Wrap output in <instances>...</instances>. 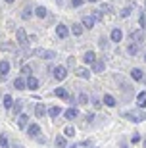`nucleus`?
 <instances>
[{
  "label": "nucleus",
  "instance_id": "obj_1",
  "mask_svg": "<svg viewBox=\"0 0 146 148\" xmlns=\"http://www.w3.org/2000/svg\"><path fill=\"white\" fill-rule=\"evenodd\" d=\"M16 42L19 48H27L29 46V37H27V31L23 27H17L16 29Z\"/></svg>",
  "mask_w": 146,
  "mask_h": 148
},
{
  "label": "nucleus",
  "instance_id": "obj_2",
  "mask_svg": "<svg viewBox=\"0 0 146 148\" xmlns=\"http://www.w3.org/2000/svg\"><path fill=\"white\" fill-rule=\"evenodd\" d=\"M33 16H35V6H33L31 2H27V4L21 8V12H19V17H21L23 21H29Z\"/></svg>",
  "mask_w": 146,
  "mask_h": 148
},
{
  "label": "nucleus",
  "instance_id": "obj_3",
  "mask_svg": "<svg viewBox=\"0 0 146 148\" xmlns=\"http://www.w3.org/2000/svg\"><path fill=\"white\" fill-rule=\"evenodd\" d=\"M0 52H12V54H19V46H17V42H0Z\"/></svg>",
  "mask_w": 146,
  "mask_h": 148
},
{
  "label": "nucleus",
  "instance_id": "obj_4",
  "mask_svg": "<svg viewBox=\"0 0 146 148\" xmlns=\"http://www.w3.org/2000/svg\"><path fill=\"white\" fill-rule=\"evenodd\" d=\"M35 54H37L40 60H54L56 56H58L54 50H48V48H38V50H35Z\"/></svg>",
  "mask_w": 146,
  "mask_h": 148
},
{
  "label": "nucleus",
  "instance_id": "obj_5",
  "mask_svg": "<svg viewBox=\"0 0 146 148\" xmlns=\"http://www.w3.org/2000/svg\"><path fill=\"white\" fill-rule=\"evenodd\" d=\"M52 75H54L56 81H64L65 77H67V67H65V66H56V67H52Z\"/></svg>",
  "mask_w": 146,
  "mask_h": 148
},
{
  "label": "nucleus",
  "instance_id": "obj_6",
  "mask_svg": "<svg viewBox=\"0 0 146 148\" xmlns=\"http://www.w3.org/2000/svg\"><path fill=\"white\" fill-rule=\"evenodd\" d=\"M71 29H67V25H64V23H58L56 25V37L60 38V40H65V38L69 37Z\"/></svg>",
  "mask_w": 146,
  "mask_h": 148
},
{
  "label": "nucleus",
  "instance_id": "obj_7",
  "mask_svg": "<svg viewBox=\"0 0 146 148\" xmlns=\"http://www.w3.org/2000/svg\"><path fill=\"white\" fill-rule=\"evenodd\" d=\"M12 71V64H10V60H0V79H6L8 77V73Z\"/></svg>",
  "mask_w": 146,
  "mask_h": 148
},
{
  "label": "nucleus",
  "instance_id": "obj_8",
  "mask_svg": "<svg viewBox=\"0 0 146 148\" xmlns=\"http://www.w3.org/2000/svg\"><path fill=\"white\" fill-rule=\"evenodd\" d=\"M12 85H14V88H16V90H25V88H27V77L17 75L16 79H14V83H12Z\"/></svg>",
  "mask_w": 146,
  "mask_h": 148
},
{
  "label": "nucleus",
  "instance_id": "obj_9",
  "mask_svg": "<svg viewBox=\"0 0 146 148\" xmlns=\"http://www.w3.org/2000/svg\"><path fill=\"white\" fill-rule=\"evenodd\" d=\"M123 117H127L129 121H135V123H138V121H144V119H146V114H144V112H141V114H135V112H125Z\"/></svg>",
  "mask_w": 146,
  "mask_h": 148
},
{
  "label": "nucleus",
  "instance_id": "obj_10",
  "mask_svg": "<svg viewBox=\"0 0 146 148\" xmlns=\"http://www.w3.org/2000/svg\"><path fill=\"white\" fill-rule=\"evenodd\" d=\"M27 135L31 138L40 137V127H38V123H29V125H27Z\"/></svg>",
  "mask_w": 146,
  "mask_h": 148
},
{
  "label": "nucleus",
  "instance_id": "obj_11",
  "mask_svg": "<svg viewBox=\"0 0 146 148\" xmlns=\"http://www.w3.org/2000/svg\"><path fill=\"white\" fill-rule=\"evenodd\" d=\"M54 96H58L60 100H69L71 96H69V90L65 87H58V88H54Z\"/></svg>",
  "mask_w": 146,
  "mask_h": 148
},
{
  "label": "nucleus",
  "instance_id": "obj_12",
  "mask_svg": "<svg viewBox=\"0 0 146 148\" xmlns=\"http://www.w3.org/2000/svg\"><path fill=\"white\" fill-rule=\"evenodd\" d=\"M131 40H133V42H136V44L144 42V31H142V29L133 31V33H131Z\"/></svg>",
  "mask_w": 146,
  "mask_h": 148
},
{
  "label": "nucleus",
  "instance_id": "obj_13",
  "mask_svg": "<svg viewBox=\"0 0 146 148\" xmlns=\"http://www.w3.org/2000/svg\"><path fill=\"white\" fill-rule=\"evenodd\" d=\"M23 110V100H16L14 106H12V117H19Z\"/></svg>",
  "mask_w": 146,
  "mask_h": 148
},
{
  "label": "nucleus",
  "instance_id": "obj_14",
  "mask_svg": "<svg viewBox=\"0 0 146 148\" xmlns=\"http://www.w3.org/2000/svg\"><path fill=\"white\" fill-rule=\"evenodd\" d=\"M104 69H106V62H104V58H98V60L92 64V71L94 73H102Z\"/></svg>",
  "mask_w": 146,
  "mask_h": 148
},
{
  "label": "nucleus",
  "instance_id": "obj_15",
  "mask_svg": "<svg viewBox=\"0 0 146 148\" xmlns=\"http://www.w3.org/2000/svg\"><path fill=\"white\" fill-rule=\"evenodd\" d=\"M98 58H96V54L92 52V50H88V52H85V56H83V62L87 64V66H92L94 62H96Z\"/></svg>",
  "mask_w": 146,
  "mask_h": 148
},
{
  "label": "nucleus",
  "instance_id": "obj_16",
  "mask_svg": "<svg viewBox=\"0 0 146 148\" xmlns=\"http://www.w3.org/2000/svg\"><path fill=\"white\" fill-rule=\"evenodd\" d=\"M123 38V31L119 27H115V29H112V33H110V40H114V42H119Z\"/></svg>",
  "mask_w": 146,
  "mask_h": 148
},
{
  "label": "nucleus",
  "instance_id": "obj_17",
  "mask_svg": "<svg viewBox=\"0 0 146 148\" xmlns=\"http://www.w3.org/2000/svg\"><path fill=\"white\" fill-rule=\"evenodd\" d=\"M38 87H40V81H38V79H37V77H27V88H29V90H37V88Z\"/></svg>",
  "mask_w": 146,
  "mask_h": 148
},
{
  "label": "nucleus",
  "instance_id": "obj_18",
  "mask_svg": "<svg viewBox=\"0 0 146 148\" xmlns=\"http://www.w3.org/2000/svg\"><path fill=\"white\" fill-rule=\"evenodd\" d=\"M77 115H79V112H77V108H67V110L64 112V117L67 121H73L77 117Z\"/></svg>",
  "mask_w": 146,
  "mask_h": 148
},
{
  "label": "nucleus",
  "instance_id": "obj_19",
  "mask_svg": "<svg viewBox=\"0 0 146 148\" xmlns=\"http://www.w3.org/2000/svg\"><path fill=\"white\" fill-rule=\"evenodd\" d=\"M94 23H96V21H94V17H92V16H85L81 19V25L85 29H92V27H94Z\"/></svg>",
  "mask_w": 146,
  "mask_h": 148
},
{
  "label": "nucleus",
  "instance_id": "obj_20",
  "mask_svg": "<svg viewBox=\"0 0 146 148\" xmlns=\"http://www.w3.org/2000/svg\"><path fill=\"white\" fill-rule=\"evenodd\" d=\"M27 125H29V115L21 114L17 117V127H19V129H27Z\"/></svg>",
  "mask_w": 146,
  "mask_h": 148
},
{
  "label": "nucleus",
  "instance_id": "obj_21",
  "mask_svg": "<svg viewBox=\"0 0 146 148\" xmlns=\"http://www.w3.org/2000/svg\"><path fill=\"white\" fill-rule=\"evenodd\" d=\"M14 102H16V100L12 98V94H4V96H2V104H4V108H6V110H12Z\"/></svg>",
  "mask_w": 146,
  "mask_h": 148
},
{
  "label": "nucleus",
  "instance_id": "obj_22",
  "mask_svg": "<svg viewBox=\"0 0 146 148\" xmlns=\"http://www.w3.org/2000/svg\"><path fill=\"white\" fill-rule=\"evenodd\" d=\"M35 16H37L38 19H44V17L48 16V12H46L44 6H35Z\"/></svg>",
  "mask_w": 146,
  "mask_h": 148
},
{
  "label": "nucleus",
  "instance_id": "obj_23",
  "mask_svg": "<svg viewBox=\"0 0 146 148\" xmlns=\"http://www.w3.org/2000/svg\"><path fill=\"white\" fill-rule=\"evenodd\" d=\"M83 31H85V27H83L81 23H73V25H71V35H75V37H81Z\"/></svg>",
  "mask_w": 146,
  "mask_h": 148
},
{
  "label": "nucleus",
  "instance_id": "obj_24",
  "mask_svg": "<svg viewBox=\"0 0 146 148\" xmlns=\"http://www.w3.org/2000/svg\"><path fill=\"white\" fill-rule=\"evenodd\" d=\"M65 135H58V137H56V140H54V144H56V148H65L67 146V140H65Z\"/></svg>",
  "mask_w": 146,
  "mask_h": 148
},
{
  "label": "nucleus",
  "instance_id": "obj_25",
  "mask_svg": "<svg viewBox=\"0 0 146 148\" xmlns=\"http://www.w3.org/2000/svg\"><path fill=\"white\" fill-rule=\"evenodd\" d=\"M127 52H129V56H136L138 52H141V44H136V42H131L129 46H127Z\"/></svg>",
  "mask_w": 146,
  "mask_h": 148
},
{
  "label": "nucleus",
  "instance_id": "obj_26",
  "mask_svg": "<svg viewBox=\"0 0 146 148\" xmlns=\"http://www.w3.org/2000/svg\"><path fill=\"white\" fill-rule=\"evenodd\" d=\"M44 114H46V106H44L42 102H38V104L35 106V115H37V117H44Z\"/></svg>",
  "mask_w": 146,
  "mask_h": 148
},
{
  "label": "nucleus",
  "instance_id": "obj_27",
  "mask_svg": "<svg viewBox=\"0 0 146 148\" xmlns=\"http://www.w3.org/2000/svg\"><path fill=\"white\" fill-rule=\"evenodd\" d=\"M75 73H77L79 77H81V79H90V71H88L87 67H77Z\"/></svg>",
  "mask_w": 146,
  "mask_h": 148
},
{
  "label": "nucleus",
  "instance_id": "obj_28",
  "mask_svg": "<svg viewBox=\"0 0 146 148\" xmlns=\"http://www.w3.org/2000/svg\"><path fill=\"white\" fill-rule=\"evenodd\" d=\"M136 106H138V108H146V90H142V92L136 96Z\"/></svg>",
  "mask_w": 146,
  "mask_h": 148
},
{
  "label": "nucleus",
  "instance_id": "obj_29",
  "mask_svg": "<svg viewBox=\"0 0 146 148\" xmlns=\"http://www.w3.org/2000/svg\"><path fill=\"white\" fill-rule=\"evenodd\" d=\"M104 104L106 106H110V108H114L115 104H117V100L112 96V94H104Z\"/></svg>",
  "mask_w": 146,
  "mask_h": 148
},
{
  "label": "nucleus",
  "instance_id": "obj_30",
  "mask_svg": "<svg viewBox=\"0 0 146 148\" xmlns=\"http://www.w3.org/2000/svg\"><path fill=\"white\" fill-rule=\"evenodd\" d=\"M131 77H133V81H142V69H138V67L131 69Z\"/></svg>",
  "mask_w": 146,
  "mask_h": 148
},
{
  "label": "nucleus",
  "instance_id": "obj_31",
  "mask_svg": "<svg viewBox=\"0 0 146 148\" xmlns=\"http://www.w3.org/2000/svg\"><path fill=\"white\" fill-rule=\"evenodd\" d=\"M19 71H21L23 77H31L33 75V67L29 66V64H25V66H21V69H19Z\"/></svg>",
  "mask_w": 146,
  "mask_h": 148
},
{
  "label": "nucleus",
  "instance_id": "obj_32",
  "mask_svg": "<svg viewBox=\"0 0 146 148\" xmlns=\"http://www.w3.org/2000/svg\"><path fill=\"white\" fill-rule=\"evenodd\" d=\"M92 17H94V21H102L104 19V12L98 8V10H92V14H90Z\"/></svg>",
  "mask_w": 146,
  "mask_h": 148
},
{
  "label": "nucleus",
  "instance_id": "obj_33",
  "mask_svg": "<svg viewBox=\"0 0 146 148\" xmlns=\"http://www.w3.org/2000/svg\"><path fill=\"white\" fill-rule=\"evenodd\" d=\"M60 114H62V108H60V106H52V108L48 110V115H50V117H58Z\"/></svg>",
  "mask_w": 146,
  "mask_h": 148
},
{
  "label": "nucleus",
  "instance_id": "obj_34",
  "mask_svg": "<svg viewBox=\"0 0 146 148\" xmlns=\"http://www.w3.org/2000/svg\"><path fill=\"white\" fill-rule=\"evenodd\" d=\"M0 148H10V140L4 133H0Z\"/></svg>",
  "mask_w": 146,
  "mask_h": 148
},
{
  "label": "nucleus",
  "instance_id": "obj_35",
  "mask_svg": "<svg viewBox=\"0 0 146 148\" xmlns=\"http://www.w3.org/2000/svg\"><path fill=\"white\" fill-rule=\"evenodd\" d=\"M64 135H65V137H67V138H71V137H75V127H71V125H67V127H65V129H64Z\"/></svg>",
  "mask_w": 146,
  "mask_h": 148
},
{
  "label": "nucleus",
  "instance_id": "obj_36",
  "mask_svg": "<svg viewBox=\"0 0 146 148\" xmlns=\"http://www.w3.org/2000/svg\"><path fill=\"white\" fill-rule=\"evenodd\" d=\"M79 104H88V94L87 92H81V94H79Z\"/></svg>",
  "mask_w": 146,
  "mask_h": 148
},
{
  "label": "nucleus",
  "instance_id": "obj_37",
  "mask_svg": "<svg viewBox=\"0 0 146 148\" xmlns=\"http://www.w3.org/2000/svg\"><path fill=\"white\" fill-rule=\"evenodd\" d=\"M131 12H133V8H131V6H127V8H123V10H121V14H119V16H121V17H129Z\"/></svg>",
  "mask_w": 146,
  "mask_h": 148
},
{
  "label": "nucleus",
  "instance_id": "obj_38",
  "mask_svg": "<svg viewBox=\"0 0 146 148\" xmlns=\"http://www.w3.org/2000/svg\"><path fill=\"white\" fill-rule=\"evenodd\" d=\"M85 4V0H71V8H81Z\"/></svg>",
  "mask_w": 146,
  "mask_h": 148
},
{
  "label": "nucleus",
  "instance_id": "obj_39",
  "mask_svg": "<svg viewBox=\"0 0 146 148\" xmlns=\"http://www.w3.org/2000/svg\"><path fill=\"white\" fill-rule=\"evenodd\" d=\"M138 23H141V29L146 27V17H144V14H141V17H138Z\"/></svg>",
  "mask_w": 146,
  "mask_h": 148
},
{
  "label": "nucleus",
  "instance_id": "obj_40",
  "mask_svg": "<svg viewBox=\"0 0 146 148\" xmlns=\"http://www.w3.org/2000/svg\"><path fill=\"white\" fill-rule=\"evenodd\" d=\"M98 44H100L102 48H106V46H108V38H106V37H102L100 40H98Z\"/></svg>",
  "mask_w": 146,
  "mask_h": 148
},
{
  "label": "nucleus",
  "instance_id": "obj_41",
  "mask_svg": "<svg viewBox=\"0 0 146 148\" xmlns=\"http://www.w3.org/2000/svg\"><path fill=\"white\" fill-rule=\"evenodd\" d=\"M131 143H133V144L141 143V135H136V133H135V135H133V137H131Z\"/></svg>",
  "mask_w": 146,
  "mask_h": 148
},
{
  "label": "nucleus",
  "instance_id": "obj_42",
  "mask_svg": "<svg viewBox=\"0 0 146 148\" xmlns=\"http://www.w3.org/2000/svg\"><path fill=\"white\" fill-rule=\"evenodd\" d=\"M100 10H102V12H110V10H112V6H110V4H102V6H100Z\"/></svg>",
  "mask_w": 146,
  "mask_h": 148
},
{
  "label": "nucleus",
  "instance_id": "obj_43",
  "mask_svg": "<svg viewBox=\"0 0 146 148\" xmlns=\"http://www.w3.org/2000/svg\"><path fill=\"white\" fill-rule=\"evenodd\" d=\"M67 66H69V67H75V58H73V56L67 60Z\"/></svg>",
  "mask_w": 146,
  "mask_h": 148
},
{
  "label": "nucleus",
  "instance_id": "obj_44",
  "mask_svg": "<svg viewBox=\"0 0 146 148\" xmlns=\"http://www.w3.org/2000/svg\"><path fill=\"white\" fill-rule=\"evenodd\" d=\"M92 104H94V108H100V100L94 98V100H92Z\"/></svg>",
  "mask_w": 146,
  "mask_h": 148
},
{
  "label": "nucleus",
  "instance_id": "obj_45",
  "mask_svg": "<svg viewBox=\"0 0 146 148\" xmlns=\"http://www.w3.org/2000/svg\"><path fill=\"white\" fill-rule=\"evenodd\" d=\"M8 29H16V23H14V21H8Z\"/></svg>",
  "mask_w": 146,
  "mask_h": 148
},
{
  "label": "nucleus",
  "instance_id": "obj_46",
  "mask_svg": "<svg viewBox=\"0 0 146 148\" xmlns=\"http://www.w3.org/2000/svg\"><path fill=\"white\" fill-rule=\"evenodd\" d=\"M14 2H16V0H4V4H8V6H12Z\"/></svg>",
  "mask_w": 146,
  "mask_h": 148
},
{
  "label": "nucleus",
  "instance_id": "obj_47",
  "mask_svg": "<svg viewBox=\"0 0 146 148\" xmlns=\"http://www.w3.org/2000/svg\"><path fill=\"white\" fill-rule=\"evenodd\" d=\"M121 148H129V146H127V143H121Z\"/></svg>",
  "mask_w": 146,
  "mask_h": 148
},
{
  "label": "nucleus",
  "instance_id": "obj_48",
  "mask_svg": "<svg viewBox=\"0 0 146 148\" xmlns=\"http://www.w3.org/2000/svg\"><path fill=\"white\" fill-rule=\"evenodd\" d=\"M56 2H58V4H62V2H64V0H56Z\"/></svg>",
  "mask_w": 146,
  "mask_h": 148
},
{
  "label": "nucleus",
  "instance_id": "obj_49",
  "mask_svg": "<svg viewBox=\"0 0 146 148\" xmlns=\"http://www.w3.org/2000/svg\"><path fill=\"white\" fill-rule=\"evenodd\" d=\"M88 2H98V0H88Z\"/></svg>",
  "mask_w": 146,
  "mask_h": 148
},
{
  "label": "nucleus",
  "instance_id": "obj_50",
  "mask_svg": "<svg viewBox=\"0 0 146 148\" xmlns=\"http://www.w3.org/2000/svg\"><path fill=\"white\" fill-rule=\"evenodd\" d=\"M144 148H146V138H144Z\"/></svg>",
  "mask_w": 146,
  "mask_h": 148
},
{
  "label": "nucleus",
  "instance_id": "obj_51",
  "mask_svg": "<svg viewBox=\"0 0 146 148\" xmlns=\"http://www.w3.org/2000/svg\"><path fill=\"white\" fill-rule=\"evenodd\" d=\"M144 62H146V56H144Z\"/></svg>",
  "mask_w": 146,
  "mask_h": 148
},
{
  "label": "nucleus",
  "instance_id": "obj_52",
  "mask_svg": "<svg viewBox=\"0 0 146 148\" xmlns=\"http://www.w3.org/2000/svg\"><path fill=\"white\" fill-rule=\"evenodd\" d=\"M144 6H146V0H144Z\"/></svg>",
  "mask_w": 146,
  "mask_h": 148
}]
</instances>
